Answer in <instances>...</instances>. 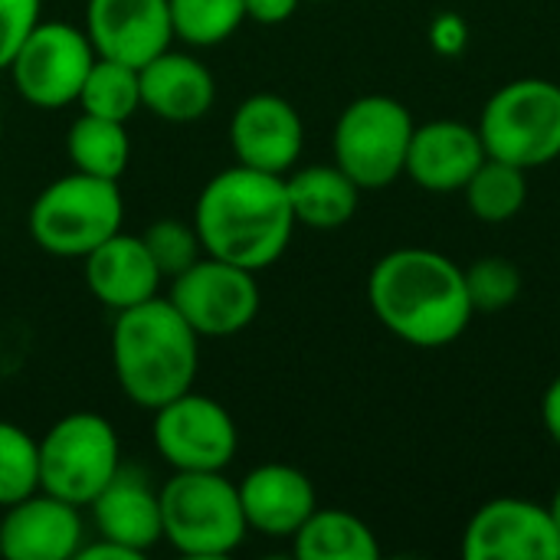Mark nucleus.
<instances>
[{"label":"nucleus","mask_w":560,"mask_h":560,"mask_svg":"<svg viewBox=\"0 0 560 560\" xmlns=\"http://www.w3.org/2000/svg\"><path fill=\"white\" fill-rule=\"evenodd\" d=\"M194 230L207 256L262 272L282 259L295 233L285 177L253 167L213 174L194 203Z\"/></svg>","instance_id":"nucleus-1"},{"label":"nucleus","mask_w":560,"mask_h":560,"mask_svg":"<svg viewBox=\"0 0 560 560\" xmlns=\"http://www.w3.org/2000/svg\"><path fill=\"white\" fill-rule=\"evenodd\" d=\"M368 302L377 322L413 348L453 345L472 322L466 272L443 253L400 246L368 276Z\"/></svg>","instance_id":"nucleus-2"},{"label":"nucleus","mask_w":560,"mask_h":560,"mask_svg":"<svg viewBox=\"0 0 560 560\" xmlns=\"http://www.w3.org/2000/svg\"><path fill=\"white\" fill-rule=\"evenodd\" d=\"M112 368L121 394L141 410H158L167 400L194 390L200 368V335L184 322L171 299H148L115 312Z\"/></svg>","instance_id":"nucleus-3"},{"label":"nucleus","mask_w":560,"mask_h":560,"mask_svg":"<svg viewBox=\"0 0 560 560\" xmlns=\"http://www.w3.org/2000/svg\"><path fill=\"white\" fill-rule=\"evenodd\" d=\"M125 200L118 180L72 171L46 184L30 203V236L56 259H85L121 230Z\"/></svg>","instance_id":"nucleus-4"},{"label":"nucleus","mask_w":560,"mask_h":560,"mask_svg":"<svg viewBox=\"0 0 560 560\" xmlns=\"http://www.w3.org/2000/svg\"><path fill=\"white\" fill-rule=\"evenodd\" d=\"M158 499L164 541L184 558H226L246 541L240 489L223 472H174Z\"/></svg>","instance_id":"nucleus-5"},{"label":"nucleus","mask_w":560,"mask_h":560,"mask_svg":"<svg viewBox=\"0 0 560 560\" xmlns=\"http://www.w3.org/2000/svg\"><path fill=\"white\" fill-rule=\"evenodd\" d=\"M121 443L115 427L92 410L56 420L39 440V489L89 509V502L118 476Z\"/></svg>","instance_id":"nucleus-6"},{"label":"nucleus","mask_w":560,"mask_h":560,"mask_svg":"<svg viewBox=\"0 0 560 560\" xmlns=\"http://www.w3.org/2000/svg\"><path fill=\"white\" fill-rule=\"evenodd\" d=\"M489 158L515 167H545L560 158V85L551 79H515L502 85L479 115Z\"/></svg>","instance_id":"nucleus-7"},{"label":"nucleus","mask_w":560,"mask_h":560,"mask_svg":"<svg viewBox=\"0 0 560 560\" xmlns=\"http://www.w3.org/2000/svg\"><path fill=\"white\" fill-rule=\"evenodd\" d=\"M413 128V115L404 102L361 95L338 115L331 138L335 164L361 190H381L404 174Z\"/></svg>","instance_id":"nucleus-8"},{"label":"nucleus","mask_w":560,"mask_h":560,"mask_svg":"<svg viewBox=\"0 0 560 560\" xmlns=\"http://www.w3.org/2000/svg\"><path fill=\"white\" fill-rule=\"evenodd\" d=\"M95 56L98 52L85 30L62 20H39L13 52L7 72L16 95L33 108H66L79 102Z\"/></svg>","instance_id":"nucleus-9"},{"label":"nucleus","mask_w":560,"mask_h":560,"mask_svg":"<svg viewBox=\"0 0 560 560\" xmlns=\"http://www.w3.org/2000/svg\"><path fill=\"white\" fill-rule=\"evenodd\" d=\"M167 299L200 338H233L246 331L262 302L256 272L217 256H200L190 269L174 276Z\"/></svg>","instance_id":"nucleus-10"},{"label":"nucleus","mask_w":560,"mask_h":560,"mask_svg":"<svg viewBox=\"0 0 560 560\" xmlns=\"http://www.w3.org/2000/svg\"><path fill=\"white\" fill-rule=\"evenodd\" d=\"M151 440L174 472H223L240 450L233 413L194 390L154 410Z\"/></svg>","instance_id":"nucleus-11"},{"label":"nucleus","mask_w":560,"mask_h":560,"mask_svg":"<svg viewBox=\"0 0 560 560\" xmlns=\"http://www.w3.org/2000/svg\"><path fill=\"white\" fill-rule=\"evenodd\" d=\"M466 560H560V532L548 505L492 499L466 525Z\"/></svg>","instance_id":"nucleus-12"},{"label":"nucleus","mask_w":560,"mask_h":560,"mask_svg":"<svg viewBox=\"0 0 560 560\" xmlns=\"http://www.w3.org/2000/svg\"><path fill=\"white\" fill-rule=\"evenodd\" d=\"M302 115L289 98L276 92H256L243 98L230 118V148L236 154V164L243 167L285 177L289 167H295V161L302 158Z\"/></svg>","instance_id":"nucleus-13"},{"label":"nucleus","mask_w":560,"mask_h":560,"mask_svg":"<svg viewBox=\"0 0 560 560\" xmlns=\"http://www.w3.org/2000/svg\"><path fill=\"white\" fill-rule=\"evenodd\" d=\"M85 33L98 56L141 69L171 49L174 23L167 0H85Z\"/></svg>","instance_id":"nucleus-14"},{"label":"nucleus","mask_w":560,"mask_h":560,"mask_svg":"<svg viewBox=\"0 0 560 560\" xmlns=\"http://www.w3.org/2000/svg\"><path fill=\"white\" fill-rule=\"evenodd\" d=\"M85 525L79 505L49 492H33L0 515V558L72 560L82 548Z\"/></svg>","instance_id":"nucleus-15"},{"label":"nucleus","mask_w":560,"mask_h":560,"mask_svg":"<svg viewBox=\"0 0 560 560\" xmlns=\"http://www.w3.org/2000/svg\"><path fill=\"white\" fill-rule=\"evenodd\" d=\"M236 489L246 525L269 538H292L318 509L312 479L285 463H262L249 469Z\"/></svg>","instance_id":"nucleus-16"},{"label":"nucleus","mask_w":560,"mask_h":560,"mask_svg":"<svg viewBox=\"0 0 560 560\" xmlns=\"http://www.w3.org/2000/svg\"><path fill=\"white\" fill-rule=\"evenodd\" d=\"M482 161L486 144L479 138V128L440 118L413 128L404 174H410V180L420 184L423 190L453 194L466 187V180L476 174Z\"/></svg>","instance_id":"nucleus-17"},{"label":"nucleus","mask_w":560,"mask_h":560,"mask_svg":"<svg viewBox=\"0 0 560 560\" xmlns=\"http://www.w3.org/2000/svg\"><path fill=\"white\" fill-rule=\"evenodd\" d=\"M82 262H85V285L92 299L112 312H125L154 299L164 279L144 240L128 236L121 230L108 236L102 246H95Z\"/></svg>","instance_id":"nucleus-18"},{"label":"nucleus","mask_w":560,"mask_h":560,"mask_svg":"<svg viewBox=\"0 0 560 560\" xmlns=\"http://www.w3.org/2000/svg\"><path fill=\"white\" fill-rule=\"evenodd\" d=\"M138 79H141V108L174 125L200 121L217 102L213 72L190 52L164 49L161 56H154L138 69Z\"/></svg>","instance_id":"nucleus-19"},{"label":"nucleus","mask_w":560,"mask_h":560,"mask_svg":"<svg viewBox=\"0 0 560 560\" xmlns=\"http://www.w3.org/2000/svg\"><path fill=\"white\" fill-rule=\"evenodd\" d=\"M89 509L98 538H108L138 558H144L158 541H164L161 499L138 472L118 469V476L89 502Z\"/></svg>","instance_id":"nucleus-20"},{"label":"nucleus","mask_w":560,"mask_h":560,"mask_svg":"<svg viewBox=\"0 0 560 560\" xmlns=\"http://www.w3.org/2000/svg\"><path fill=\"white\" fill-rule=\"evenodd\" d=\"M295 223L308 230L345 226L361 203V187L338 164H308L285 177Z\"/></svg>","instance_id":"nucleus-21"},{"label":"nucleus","mask_w":560,"mask_h":560,"mask_svg":"<svg viewBox=\"0 0 560 560\" xmlns=\"http://www.w3.org/2000/svg\"><path fill=\"white\" fill-rule=\"evenodd\" d=\"M299 560H377V535L358 515L345 509H315L292 535Z\"/></svg>","instance_id":"nucleus-22"},{"label":"nucleus","mask_w":560,"mask_h":560,"mask_svg":"<svg viewBox=\"0 0 560 560\" xmlns=\"http://www.w3.org/2000/svg\"><path fill=\"white\" fill-rule=\"evenodd\" d=\"M66 154L72 161V171L118 180L131 161V138L125 121H108L82 112L66 131Z\"/></svg>","instance_id":"nucleus-23"},{"label":"nucleus","mask_w":560,"mask_h":560,"mask_svg":"<svg viewBox=\"0 0 560 560\" xmlns=\"http://www.w3.org/2000/svg\"><path fill=\"white\" fill-rule=\"evenodd\" d=\"M466 203L476 220L482 223H505L518 217V210L528 200V177L525 167H515L509 161L489 158L476 167V174L463 187Z\"/></svg>","instance_id":"nucleus-24"},{"label":"nucleus","mask_w":560,"mask_h":560,"mask_svg":"<svg viewBox=\"0 0 560 560\" xmlns=\"http://www.w3.org/2000/svg\"><path fill=\"white\" fill-rule=\"evenodd\" d=\"M79 108L85 115H98L108 121H131L135 112L141 108V79L135 66H125L118 59L95 56L82 92H79Z\"/></svg>","instance_id":"nucleus-25"},{"label":"nucleus","mask_w":560,"mask_h":560,"mask_svg":"<svg viewBox=\"0 0 560 560\" xmlns=\"http://www.w3.org/2000/svg\"><path fill=\"white\" fill-rule=\"evenodd\" d=\"M167 3H171L174 39H184L187 46H200V49L220 46L246 23L243 0H167Z\"/></svg>","instance_id":"nucleus-26"},{"label":"nucleus","mask_w":560,"mask_h":560,"mask_svg":"<svg viewBox=\"0 0 560 560\" xmlns=\"http://www.w3.org/2000/svg\"><path fill=\"white\" fill-rule=\"evenodd\" d=\"M39 492V440L0 420V509Z\"/></svg>","instance_id":"nucleus-27"},{"label":"nucleus","mask_w":560,"mask_h":560,"mask_svg":"<svg viewBox=\"0 0 560 560\" xmlns=\"http://www.w3.org/2000/svg\"><path fill=\"white\" fill-rule=\"evenodd\" d=\"M463 272H466V289H469V302L476 312H502L522 295V272L515 262L502 256L476 259Z\"/></svg>","instance_id":"nucleus-28"},{"label":"nucleus","mask_w":560,"mask_h":560,"mask_svg":"<svg viewBox=\"0 0 560 560\" xmlns=\"http://www.w3.org/2000/svg\"><path fill=\"white\" fill-rule=\"evenodd\" d=\"M141 240H144L151 259L158 262L161 276H167V279H174V276H180L184 269H190V266L200 259V253H203L194 223H180V220H174V217L151 223V226L141 233Z\"/></svg>","instance_id":"nucleus-29"},{"label":"nucleus","mask_w":560,"mask_h":560,"mask_svg":"<svg viewBox=\"0 0 560 560\" xmlns=\"http://www.w3.org/2000/svg\"><path fill=\"white\" fill-rule=\"evenodd\" d=\"M39 3L43 0H0V72L39 23Z\"/></svg>","instance_id":"nucleus-30"},{"label":"nucleus","mask_w":560,"mask_h":560,"mask_svg":"<svg viewBox=\"0 0 560 560\" xmlns=\"http://www.w3.org/2000/svg\"><path fill=\"white\" fill-rule=\"evenodd\" d=\"M430 43H433V49L443 52V56L463 52V46H466V23H463V16H456V13H440V16L433 20V26H430Z\"/></svg>","instance_id":"nucleus-31"},{"label":"nucleus","mask_w":560,"mask_h":560,"mask_svg":"<svg viewBox=\"0 0 560 560\" xmlns=\"http://www.w3.org/2000/svg\"><path fill=\"white\" fill-rule=\"evenodd\" d=\"M243 7H246V20L276 26V23H285L299 10V0H243Z\"/></svg>","instance_id":"nucleus-32"},{"label":"nucleus","mask_w":560,"mask_h":560,"mask_svg":"<svg viewBox=\"0 0 560 560\" xmlns=\"http://www.w3.org/2000/svg\"><path fill=\"white\" fill-rule=\"evenodd\" d=\"M541 420H545V430L551 433V440L560 443V374L548 384L545 390V400H541Z\"/></svg>","instance_id":"nucleus-33"},{"label":"nucleus","mask_w":560,"mask_h":560,"mask_svg":"<svg viewBox=\"0 0 560 560\" xmlns=\"http://www.w3.org/2000/svg\"><path fill=\"white\" fill-rule=\"evenodd\" d=\"M75 558L79 560H138V555H131L128 548H121V545H115V541H108V538H98V541H92V545H82Z\"/></svg>","instance_id":"nucleus-34"},{"label":"nucleus","mask_w":560,"mask_h":560,"mask_svg":"<svg viewBox=\"0 0 560 560\" xmlns=\"http://www.w3.org/2000/svg\"><path fill=\"white\" fill-rule=\"evenodd\" d=\"M548 509H551V518H555V525H558V532H560V489L555 492V499H551V505H548Z\"/></svg>","instance_id":"nucleus-35"},{"label":"nucleus","mask_w":560,"mask_h":560,"mask_svg":"<svg viewBox=\"0 0 560 560\" xmlns=\"http://www.w3.org/2000/svg\"><path fill=\"white\" fill-rule=\"evenodd\" d=\"M0 515H3V509H0Z\"/></svg>","instance_id":"nucleus-36"}]
</instances>
